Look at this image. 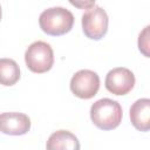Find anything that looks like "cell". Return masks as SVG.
Returning <instances> with one entry per match:
<instances>
[{"label": "cell", "mask_w": 150, "mask_h": 150, "mask_svg": "<svg viewBox=\"0 0 150 150\" xmlns=\"http://www.w3.org/2000/svg\"><path fill=\"white\" fill-rule=\"evenodd\" d=\"M123 117L122 107L111 98H101L90 107V118L94 125L101 130L116 129Z\"/></svg>", "instance_id": "6da1fadb"}, {"label": "cell", "mask_w": 150, "mask_h": 150, "mask_svg": "<svg viewBox=\"0 0 150 150\" xmlns=\"http://www.w3.org/2000/svg\"><path fill=\"white\" fill-rule=\"evenodd\" d=\"M39 25L43 33L52 36H60L74 26V15L63 7H50L45 9L39 18Z\"/></svg>", "instance_id": "7a4b0ae2"}, {"label": "cell", "mask_w": 150, "mask_h": 150, "mask_svg": "<svg viewBox=\"0 0 150 150\" xmlns=\"http://www.w3.org/2000/svg\"><path fill=\"white\" fill-rule=\"evenodd\" d=\"M25 62L27 68L33 73H47L54 64V52L47 42L35 41L26 49Z\"/></svg>", "instance_id": "3957f363"}, {"label": "cell", "mask_w": 150, "mask_h": 150, "mask_svg": "<svg viewBox=\"0 0 150 150\" xmlns=\"http://www.w3.org/2000/svg\"><path fill=\"white\" fill-rule=\"evenodd\" d=\"M107 12L100 7L94 6L82 15V30L90 40H101L108 30Z\"/></svg>", "instance_id": "277c9868"}, {"label": "cell", "mask_w": 150, "mask_h": 150, "mask_svg": "<svg viewBox=\"0 0 150 150\" xmlns=\"http://www.w3.org/2000/svg\"><path fill=\"white\" fill-rule=\"evenodd\" d=\"M100 89L98 75L89 69H81L76 71L70 80L71 93L82 100H89L94 97Z\"/></svg>", "instance_id": "5b68a950"}, {"label": "cell", "mask_w": 150, "mask_h": 150, "mask_svg": "<svg viewBox=\"0 0 150 150\" xmlns=\"http://www.w3.org/2000/svg\"><path fill=\"white\" fill-rule=\"evenodd\" d=\"M104 84L107 90L114 95H127L135 86V75L128 68L117 67L108 71Z\"/></svg>", "instance_id": "8992f818"}, {"label": "cell", "mask_w": 150, "mask_h": 150, "mask_svg": "<svg viewBox=\"0 0 150 150\" xmlns=\"http://www.w3.org/2000/svg\"><path fill=\"white\" fill-rule=\"evenodd\" d=\"M30 120L22 112H2L0 114V131L11 136H21L29 131Z\"/></svg>", "instance_id": "52a82bcc"}, {"label": "cell", "mask_w": 150, "mask_h": 150, "mask_svg": "<svg viewBox=\"0 0 150 150\" xmlns=\"http://www.w3.org/2000/svg\"><path fill=\"white\" fill-rule=\"evenodd\" d=\"M131 124L139 131L146 132L150 129V100L139 98L130 108Z\"/></svg>", "instance_id": "ba28073f"}, {"label": "cell", "mask_w": 150, "mask_h": 150, "mask_svg": "<svg viewBox=\"0 0 150 150\" xmlns=\"http://www.w3.org/2000/svg\"><path fill=\"white\" fill-rule=\"evenodd\" d=\"M46 148L48 150H77L80 149V142L70 131L57 130L49 136Z\"/></svg>", "instance_id": "9c48e42d"}, {"label": "cell", "mask_w": 150, "mask_h": 150, "mask_svg": "<svg viewBox=\"0 0 150 150\" xmlns=\"http://www.w3.org/2000/svg\"><path fill=\"white\" fill-rule=\"evenodd\" d=\"M20 79L19 64L12 59H0V84L9 87L15 84Z\"/></svg>", "instance_id": "30bf717a"}, {"label": "cell", "mask_w": 150, "mask_h": 150, "mask_svg": "<svg viewBox=\"0 0 150 150\" xmlns=\"http://www.w3.org/2000/svg\"><path fill=\"white\" fill-rule=\"evenodd\" d=\"M149 28L150 27L146 26L141 32V34L138 36V49L146 57H149V52H148V49H149Z\"/></svg>", "instance_id": "8fae6325"}, {"label": "cell", "mask_w": 150, "mask_h": 150, "mask_svg": "<svg viewBox=\"0 0 150 150\" xmlns=\"http://www.w3.org/2000/svg\"><path fill=\"white\" fill-rule=\"evenodd\" d=\"M68 1L79 9H89L95 6L96 0H68Z\"/></svg>", "instance_id": "7c38bea8"}, {"label": "cell", "mask_w": 150, "mask_h": 150, "mask_svg": "<svg viewBox=\"0 0 150 150\" xmlns=\"http://www.w3.org/2000/svg\"><path fill=\"white\" fill-rule=\"evenodd\" d=\"M1 15H2V11H1V6H0V20H1Z\"/></svg>", "instance_id": "4fadbf2b"}]
</instances>
